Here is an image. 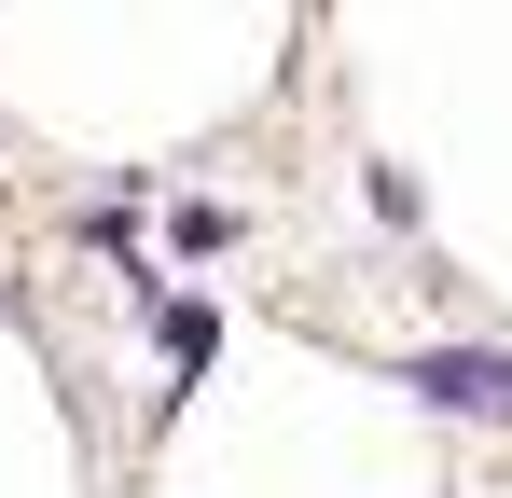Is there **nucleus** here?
<instances>
[{
    "instance_id": "1",
    "label": "nucleus",
    "mask_w": 512,
    "mask_h": 498,
    "mask_svg": "<svg viewBox=\"0 0 512 498\" xmlns=\"http://www.w3.org/2000/svg\"><path fill=\"white\" fill-rule=\"evenodd\" d=\"M416 388H429L443 415H512V360H499V346H429Z\"/></svg>"
}]
</instances>
